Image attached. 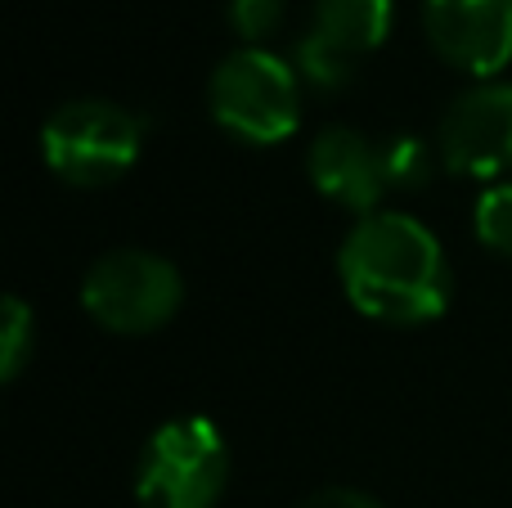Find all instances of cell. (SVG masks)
<instances>
[{
	"label": "cell",
	"mask_w": 512,
	"mask_h": 508,
	"mask_svg": "<svg viewBox=\"0 0 512 508\" xmlns=\"http://www.w3.org/2000/svg\"><path fill=\"white\" fill-rule=\"evenodd\" d=\"M283 23V0H230V27L248 45L274 36Z\"/></svg>",
	"instance_id": "obj_14"
},
{
	"label": "cell",
	"mask_w": 512,
	"mask_h": 508,
	"mask_svg": "<svg viewBox=\"0 0 512 508\" xmlns=\"http://www.w3.org/2000/svg\"><path fill=\"white\" fill-rule=\"evenodd\" d=\"M32 347H36V315L23 297L9 293L5 306H0V378L14 383L23 374V365L32 360Z\"/></svg>",
	"instance_id": "obj_11"
},
{
	"label": "cell",
	"mask_w": 512,
	"mask_h": 508,
	"mask_svg": "<svg viewBox=\"0 0 512 508\" xmlns=\"http://www.w3.org/2000/svg\"><path fill=\"white\" fill-rule=\"evenodd\" d=\"M310 185L324 198H333L346 212H378L382 194H387V162H382V144L369 135L351 131V126H324L306 153Z\"/></svg>",
	"instance_id": "obj_8"
},
{
	"label": "cell",
	"mask_w": 512,
	"mask_h": 508,
	"mask_svg": "<svg viewBox=\"0 0 512 508\" xmlns=\"http://www.w3.org/2000/svg\"><path fill=\"white\" fill-rule=\"evenodd\" d=\"M423 27L432 50L477 81L512 63V0H423Z\"/></svg>",
	"instance_id": "obj_7"
},
{
	"label": "cell",
	"mask_w": 512,
	"mask_h": 508,
	"mask_svg": "<svg viewBox=\"0 0 512 508\" xmlns=\"http://www.w3.org/2000/svg\"><path fill=\"white\" fill-rule=\"evenodd\" d=\"M436 153L450 176L495 180L512 171V86L481 81L445 108L436 126Z\"/></svg>",
	"instance_id": "obj_6"
},
{
	"label": "cell",
	"mask_w": 512,
	"mask_h": 508,
	"mask_svg": "<svg viewBox=\"0 0 512 508\" xmlns=\"http://www.w3.org/2000/svg\"><path fill=\"white\" fill-rule=\"evenodd\" d=\"M382 162H387V185L391 189H418L432 176V149L418 135H391L382 144Z\"/></svg>",
	"instance_id": "obj_12"
},
{
	"label": "cell",
	"mask_w": 512,
	"mask_h": 508,
	"mask_svg": "<svg viewBox=\"0 0 512 508\" xmlns=\"http://www.w3.org/2000/svg\"><path fill=\"white\" fill-rule=\"evenodd\" d=\"M477 239L499 257H512V185H490L477 198Z\"/></svg>",
	"instance_id": "obj_13"
},
{
	"label": "cell",
	"mask_w": 512,
	"mask_h": 508,
	"mask_svg": "<svg viewBox=\"0 0 512 508\" xmlns=\"http://www.w3.org/2000/svg\"><path fill=\"white\" fill-rule=\"evenodd\" d=\"M292 59H297V77L310 81L315 90H342L355 77V59L346 50H337V45H328L319 32H301Z\"/></svg>",
	"instance_id": "obj_10"
},
{
	"label": "cell",
	"mask_w": 512,
	"mask_h": 508,
	"mask_svg": "<svg viewBox=\"0 0 512 508\" xmlns=\"http://www.w3.org/2000/svg\"><path fill=\"white\" fill-rule=\"evenodd\" d=\"M297 508H382L373 495L364 491H346V486H328V491H315L310 500H301Z\"/></svg>",
	"instance_id": "obj_15"
},
{
	"label": "cell",
	"mask_w": 512,
	"mask_h": 508,
	"mask_svg": "<svg viewBox=\"0 0 512 508\" xmlns=\"http://www.w3.org/2000/svg\"><path fill=\"white\" fill-rule=\"evenodd\" d=\"M144 144V126L135 113L108 99H72L54 108L41 126V149L54 176L68 185L99 189L135 167Z\"/></svg>",
	"instance_id": "obj_3"
},
{
	"label": "cell",
	"mask_w": 512,
	"mask_h": 508,
	"mask_svg": "<svg viewBox=\"0 0 512 508\" xmlns=\"http://www.w3.org/2000/svg\"><path fill=\"white\" fill-rule=\"evenodd\" d=\"M207 104L221 131H230L243 144H279L297 131L301 117V77L297 68L261 45L234 50L212 72Z\"/></svg>",
	"instance_id": "obj_2"
},
{
	"label": "cell",
	"mask_w": 512,
	"mask_h": 508,
	"mask_svg": "<svg viewBox=\"0 0 512 508\" xmlns=\"http://www.w3.org/2000/svg\"><path fill=\"white\" fill-rule=\"evenodd\" d=\"M346 302L382 324H427L450 302V266L441 239L414 216L369 212L337 252Z\"/></svg>",
	"instance_id": "obj_1"
},
{
	"label": "cell",
	"mask_w": 512,
	"mask_h": 508,
	"mask_svg": "<svg viewBox=\"0 0 512 508\" xmlns=\"http://www.w3.org/2000/svg\"><path fill=\"white\" fill-rule=\"evenodd\" d=\"M180 297H185L180 270L167 257L140 248L108 252L81 279V306L90 311V320L126 338L162 329L180 311Z\"/></svg>",
	"instance_id": "obj_5"
},
{
	"label": "cell",
	"mask_w": 512,
	"mask_h": 508,
	"mask_svg": "<svg viewBox=\"0 0 512 508\" xmlns=\"http://www.w3.org/2000/svg\"><path fill=\"white\" fill-rule=\"evenodd\" d=\"M391 18H396V0H315L310 32H319L328 45L346 50L351 59H364L387 41Z\"/></svg>",
	"instance_id": "obj_9"
},
{
	"label": "cell",
	"mask_w": 512,
	"mask_h": 508,
	"mask_svg": "<svg viewBox=\"0 0 512 508\" xmlns=\"http://www.w3.org/2000/svg\"><path fill=\"white\" fill-rule=\"evenodd\" d=\"M230 477V450L212 419H171L149 437L135 477L144 508H216Z\"/></svg>",
	"instance_id": "obj_4"
}]
</instances>
